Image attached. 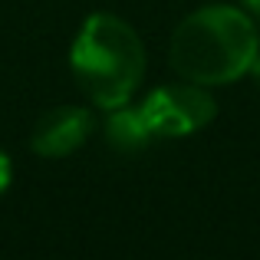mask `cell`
<instances>
[{
  "instance_id": "obj_1",
  "label": "cell",
  "mask_w": 260,
  "mask_h": 260,
  "mask_svg": "<svg viewBox=\"0 0 260 260\" xmlns=\"http://www.w3.org/2000/svg\"><path fill=\"white\" fill-rule=\"evenodd\" d=\"M260 56V30L254 13L234 4H208L191 10L175 26L168 66L178 79L198 86H228L250 76Z\"/></svg>"
},
{
  "instance_id": "obj_2",
  "label": "cell",
  "mask_w": 260,
  "mask_h": 260,
  "mask_svg": "<svg viewBox=\"0 0 260 260\" xmlns=\"http://www.w3.org/2000/svg\"><path fill=\"white\" fill-rule=\"evenodd\" d=\"M73 79L99 109H119L135 99L145 83V43L128 20L115 13H89L70 46Z\"/></svg>"
},
{
  "instance_id": "obj_3",
  "label": "cell",
  "mask_w": 260,
  "mask_h": 260,
  "mask_svg": "<svg viewBox=\"0 0 260 260\" xmlns=\"http://www.w3.org/2000/svg\"><path fill=\"white\" fill-rule=\"evenodd\" d=\"M139 109L155 139H184L217 119V102L208 92V86L188 83V79L155 86L139 102Z\"/></svg>"
},
{
  "instance_id": "obj_4",
  "label": "cell",
  "mask_w": 260,
  "mask_h": 260,
  "mask_svg": "<svg viewBox=\"0 0 260 260\" xmlns=\"http://www.w3.org/2000/svg\"><path fill=\"white\" fill-rule=\"evenodd\" d=\"M95 132V119L86 106H53L37 119L30 148L40 158H70Z\"/></svg>"
},
{
  "instance_id": "obj_5",
  "label": "cell",
  "mask_w": 260,
  "mask_h": 260,
  "mask_svg": "<svg viewBox=\"0 0 260 260\" xmlns=\"http://www.w3.org/2000/svg\"><path fill=\"white\" fill-rule=\"evenodd\" d=\"M106 142L122 155H135L142 148H148V142H155L152 128H148L145 115H142L139 106H119V109H109V119H106Z\"/></svg>"
},
{
  "instance_id": "obj_6",
  "label": "cell",
  "mask_w": 260,
  "mask_h": 260,
  "mask_svg": "<svg viewBox=\"0 0 260 260\" xmlns=\"http://www.w3.org/2000/svg\"><path fill=\"white\" fill-rule=\"evenodd\" d=\"M10 181H13V161L7 158L4 152H0V194L10 188Z\"/></svg>"
},
{
  "instance_id": "obj_7",
  "label": "cell",
  "mask_w": 260,
  "mask_h": 260,
  "mask_svg": "<svg viewBox=\"0 0 260 260\" xmlns=\"http://www.w3.org/2000/svg\"><path fill=\"white\" fill-rule=\"evenodd\" d=\"M241 7L247 13H254V17H260V0H241Z\"/></svg>"
},
{
  "instance_id": "obj_8",
  "label": "cell",
  "mask_w": 260,
  "mask_h": 260,
  "mask_svg": "<svg viewBox=\"0 0 260 260\" xmlns=\"http://www.w3.org/2000/svg\"><path fill=\"white\" fill-rule=\"evenodd\" d=\"M250 79H254V83L260 86V56L254 59V66H250Z\"/></svg>"
}]
</instances>
